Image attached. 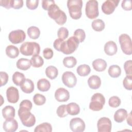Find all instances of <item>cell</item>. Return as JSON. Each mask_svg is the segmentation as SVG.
<instances>
[{
    "label": "cell",
    "mask_w": 132,
    "mask_h": 132,
    "mask_svg": "<svg viewBox=\"0 0 132 132\" xmlns=\"http://www.w3.org/2000/svg\"><path fill=\"white\" fill-rule=\"evenodd\" d=\"M108 73L109 76L112 78H117L121 74V69L118 65H111L109 67Z\"/></svg>",
    "instance_id": "cell-27"
},
{
    "label": "cell",
    "mask_w": 132,
    "mask_h": 132,
    "mask_svg": "<svg viewBox=\"0 0 132 132\" xmlns=\"http://www.w3.org/2000/svg\"><path fill=\"white\" fill-rule=\"evenodd\" d=\"M55 99L59 102H64L69 100L70 98L69 92L63 88L57 89L55 92Z\"/></svg>",
    "instance_id": "cell-16"
},
{
    "label": "cell",
    "mask_w": 132,
    "mask_h": 132,
    "mask_svg": "<svg viewBox=\"0 0 132 132\" xmlns=\"http://www.w3.org/2000/svg\"><path fill=\"white\" fill-rule=\"evenodd\" d=\"M127 122L128 124L130 126H131V112H130L128 114H127Z\"/></svg>",
    "instance_id": "cell-51"
},
{
    "label": "cell",
    "mask_w": 132,
    "mask_h": 132,
    "mask_svg": "<svg viewBox=\"0 0 132 132\" xmlns=\"http://www.w3.org/2000/svg\"><path fill=\"white\" fill-rule=\"evenodd\" d=\"M81 0H68L67 7L70 16L74 19L78 20L81 16V9L82 7Z\"/></svg>",
    "instance_id": "cell-3"
},
{
    "label": "cell",
    "mask_w": 132,
    "mask_h": 132,
    "mask_svg": "<svg viewBox=\"0 0 132 132\" xmlns=\"http://www.w3.org/2000/svg\"><path fill=\"white\" fill-rule=\"evenodd\" d=\"M97 130L98 132H110L112 123L111 120L107 117H102L97 123Z\"/></svg>",
    "instance_id": "cell-11"
},
{
    "label": "cell",
    "mask_w": 132,
    "mask_h": 132,
    "mask_svg": "<svg viewBox=\"0 0 132 132\" xmlns=\"http://www.w3.org/2000/svg\"><path fill=\"white\" fill-rule=\"evenodd\" d=\"M93 69L97 72H102L105 70L107 68V62L103 59L98 58L92 62Z\"/></svg>",
    "instance_id": "cell-20"
},
{
    "label": "cell",
    "mask_w": 132,
    "mask_h": 132,
    "mask_svg": "<svg viewBox=\"0 0 132 132\" xmlns=\"http://www.w3.org/2000/svg\"><path fill=\"white\" fill-rule=\"evenodd\" d=\"M33 101L36 105L41 106L45 104L46 102V98L42 94L36 93L33 97Z\"/></svg>",
    "instance_id": "cell-36"
},
{
    "label": "cell",
    "mask_w": 132,
    "mask_h": 132,
    "mask_svg": "<svg viewBox=\"0 0 132 132\" xmlns=\"http://www.w3.org/2000/svg\"><path fill=\"white\" fill-rule=\"evenodd\" d=\"M25 77L23 73L19 72H15L12 77L13 82L16 86H20L25 79Z\"/></svg>",
    "instance_id": "cell-30"
},
{
    "label": "cell",
    "mask_w": 132,
    "mask_h": 132,
    "mask_svg": "<svg viewBox=\"0 0 132 132\" xmlns=\"http://www.w3.org/2000/svg\"><path fill=\"white\" fill-rule=\"evenodd\" d=\"M0 4L1 6L6 9H10L11 7V0H1Z\"/></svg>",
    "instance_id": "cell-50"
},
{
    "label": "cell",
    "mask_w": 132,
    "mask_h": 132,
    "mask_svg": "<svg viewBox=\"0 0 132 132\" xmlns=\"http://www.w3.org/2000/svg\"><path fill=\"white\" fill-rule=\"evenodd\" d=\"M127 116L126 110L120 108L117 110L114 114V120L117 123H121L124 121Z\"/></svg>",
    "instance_id": "cell-21"
},
{
    "label": "cell",
    "mask_w": 132,
    "mask_h": 132,
    "mask_svg": "<svg viewBox=\"0 0 132 132\" xmlns=\"http://www.w3.org/2000/svg\"><path fill=\"white\" fill-rule=\"evenodd\" d=\"M98 4L96 0H89L86 4L85 12L87 16L90 19L96 18L99 15Z\"/></svg>",
    "instance_id": "cell-7"
},
{
    "label": "cell",
    "mask_w": 132,
    "mask_h": 132,
    "mask_svg": "<svg viewBox=\"0 0 132 132\" xmlns=\"http://www.w3.org/2000/svg\"><path fill=\"white\" fill-rule=\"evenodd\" d=\"M45 74L51 79H54L57 77L58 74L57 69L53 65L47 67L45 69Z\"/></svg>",
    "instance_id": "cell-29"
},
{
    "label": "cell",
    "mask_w": 132,
    "mask_h": 132,
    "mask_svg": "<svg viewBox=\"0 0 132 132\" xmlns=\"http://www.w3.org/2000/svg\"><path fill=\"white\" fill-rule=\"evenodd\" d=\"M91 26L93 30L96 31H101L105 28V23L101 19H96L92 21Z\"/></svg>",
    "instance_id": "cell-33"
},
{
    "label": "cell",
    "mask_w": 132,
    "mask_h": 132,
    "mask_svg": "<svg viewBox=\"0 0 132 132\" xmlns=\"http://www.w3.org/2000/svg\"><path fill=\"white\" fill-rule=\"evenodd\" d=\"M123 85L126 89L131 90L132 89V76L126 75L123 79Z\"/></svg>",
    "instance_id": "cell-41"
},
{
    "label": "cell",
    "mask_w": 132,
    "mask_h": 132,
    "mask_svg": "<svg viewBox=\"0 0 132 132\" xmlns=\"http://www.w3.org/2000/svg\"><path fill=\"white\" fill-rule=\"evenodd\" d=\"M67 110L68 114L71 116L78 114L80 112V107L76 103H70L67 105Z\"/></svg>",
    "instance_id": "cell-26"
},
{
    "label": "cell",
    "mask_w": 132,
    "mask_h": 132,
    "mask_svg": "<svg viewBox=\"0 0 132 132\" xmlns=\"http://www.w3.org/2000/svg\"><path fill=\"white\" fill-rule=\"evenodd\" d=\"M0 77H1V86L2 87L4 85H5L8 81V78L9 76L8 74L3 71L0 72Z\"/></svg>",
    "instance_id": "cell-44"
},
{
    "label": "cell",
    "mask_w": 132,
    "mask_h": 132,
    "mask_svg": "<svg viewBox=\"0 0 132 132\" xmlns=\"http://www.w3.org/2000/svg\"><path fill=\"white\" fill-rule=\"evenodd\" d=\"M119 41L122 52L126 55H130L132 54V45L130 36L126 34H121L119 37Z\"/></svg>",
    "instance_id": "cell-8"
},
{
    "label": "cell",
    "mask_w": 132,
    "mask_h": 132,
    "mask_svg": "<svg viewBox=\"0 0 132 132\" xmlns=\"http://www.w3.org/2000/svg\"><path fill=\"white\" fill-rule=\"evenodd\" d=\"M3 127L6 132H14L18 128V123L14 118L7 119L4 122Z\"/></svg>",
    "instance_id": "cell-15"
},
{
    "label": "cell",
    "mask_w": 132,
    "mask_h": 132,
    "mask_svg": "<svg viewBox=\"0 0 132 132\" xmlns=\"http://www.w3.org/2000/svg\"><path fill=\"white\" fill-rule=\"evenodd\" d=\"M29 108L20 106L18 110V115L23 125L26 127L33 126L36 123V118L30 111Z\"/></svg>",
    "instance_id": "cell-1"
},
{
    "label": "cell",
    "mask_w": 132,
    "mask_h": 132,
    "mask_svg": "<svg viewBox=\"0 0 132 132\" xmlns=\"http://www.w3.org/2000/svg\"><path fill=\"white\" fill-rule=\"evenodd\" d=\"M88 84L91 89H97L101 85V78L97 75H92L88 79Z\"/></svg>",
    "instance_id": "cell-19"
},
{
    "label": "cell",
    "mask_w": 132,
    "mask_h": 132,
    "mask_svg": "<svg viewBox=\"0 0 132 132\" xmlns=\"http://www.w3.org/2000/svg\"><path fill=\"white\" fill-rule=\"evenodd\" d=\"M121 6L125 10H130L132 9L131 0H123L122 2Z\"/></svg>",
    "instance_id": "cell-47"
},
{
    "label": "cell",
    "mask_w": 132,
    "mask_h": 132,
    "mask_svg": "<svg viewBox=\"0 0 132 132\" xmlns=\"http://www.w3.org/2000/svg\"><path fill=\"white\" fill-rule=\"evenodd\" d=\"M54 4H55L54 1L43 0L42 1V7L44 10L48 11L50 7Z\"/></svg>",
    "instance_id": "cell-48"
},
{
    "label": "cell",
    "mask_w": 132,
    "mask_h": 132,
    "mask_svg": "<svg viewBox=\"0 0 132 132\" xmlns=\"http://www.w3.org/2000/svg\"><path fill=\"white\" fill-rule=\"evenodd\" d=\"M37 88L42 92L47 91L51 87V84L50 81L45 78L40 79L37 82Z\"/></svg>",
    "instance_id": "cell-24"
},
{
    "label": "cell",
    "mask_w": 132,
    "mask_h": 132,
    "mask_svg": "<svg viewBox=\"0 0 132 132\" xmlns=\"http://www.w3.org/2000/svg\"><path fill=\"white\" fill-rule=\"evenodd\" d=\"M77 74L80 76L88 75L91 72V68L88 64H83L79 65L76 69Z\"/></svg>",
    "instance_id": "cell-28"
},
{
    "label": "cell",
    "mask_w": 132,
    "mask_h": 132,
    "mask_svg": "<svg viewBox=\"0 0 132 132\" xmlns=\"http://www.w3.org/2000/svg\"><path fill=\"white\" fill-rule=\"evenodd\" d=\"M84 121L79 118H74L70 122V128L74 132H82L85 129Z\"/></svg>",
    "instance_id": "cell-12"
},
{
    "label": "cell",
    "mask_w": 132,
    "mask_h": 132,
    "mask_svg": "<svg viewBox=\"0 0 132 132\" xmlns=\"http://www.w3.org/2000/svg\"><path fill=\"white\" fill-rule=\"evenodd\" d=\"M31 63L30 60L26 58H20L19 59L16 63V67L21 70L26 71L29 69L31 67Z\"/></svg>",
    "instance_id": "cell-22"
},
{
    "label": "cell",
    "mask_w": 132,
    "mask_h": 132,
    "mask_svg": "<svg viewBox=\"0 0 132 132\" xmlns=\"http://www.w3.org/2000/svg\"><path fill=\"white\" fill-rule=\"evenodd\" d=\"M27 7L30 10L36 9L39 4L38 0H27L26 2Z\"/></svg>",
    "instance_id": "cell-43"
},
{
    "label": "cell",
    "mask_w": 132,
    "mask_h": 132,
    "mask_svg": "<svg viewBox=\"0 0 132 132\" xmlns=\"http://www.w3.org/2000/svg\"><path fill=\"white\" fill-rule=\"evenodd\" d=\"M9 41L13 44H19L23 42L26 38L25 32L21 29L11 31L8 36Z\"/></svg>",
    "instance_id": "cell-9"
},
{
    "label": "cell",
    "mask_w": 132,
    "mask_h": 132,
    "mask_svg": "<svg viewBox=\"0 0 132 132\" xmlns=\"http://www.w3.org/2000/svg\"><path fill=\"white\" fill-rule=\"evenodd\" d=\"M2 115L4 119L14 118L15 117V109L11 106H6L2 109Z\"/></svg>",
    "instance_id": "cell-23"
},
{
    "label": "cell",
    "mask_w": 132,
    "mask_h": 132,
    "mask_svg": "<svg viewBox=\"0 0 132 132\" xmlns=\"http://www.w3.org/2000/svg\"><path fill=\"white\" fill-rule=\"evenodd\" d=\"M53 51L50 48H45L43 51V57L46 59H50L53 56Z\"/></svg>",
    "instance_id": "cell-45"
},
{
    "label": "cell",
    "mask_w": 132,
    "mask_h": 132,
    "mask_svg": "<svg viewBox=\"0 0 132 132\" xmlns=\"http://www.w3.org/2000/svg\"><path fill=\"white\" fill-rule=\"evenodd\" d=\"M57 36L59 38L64 40L67 38L69 36V31L68 29L64 27L59 28L57 31Z\"/></svg>",
    "instance_id": "cell-40"
},
{
    "label": "cell",
    "mask_w": 132,
    "mask_h": 132,
    "mask_svg": "<svg viewBox=\"0 0 132 132\" xmlns=\"http://www.w3.org/2000/svg\"><path fill=\"white\" fill-rule=\"evenodd\" d=\"M79 43L78 40L75 37L72 36L62 43L60 47V52L66 55L71 54L77 48Z\"/></svg>",
    "instance_id": "cell-5"
},
{
    "label": "cell",
    "mask_w": 132,
    "mask_h": 132,
    "mask_svg": "<svg viewBox=\"0 0 132 132\" xmlns=\"http://www.w3.org/2000/svg\"><path fill=\"white\" fill-rule=\"evenodd\" d=\"M20 51L21 53L25 56L38 55L40 52V46L35 42H26L21 45Z\"/></svg>",
    "instance_id": "cell-4"
},
{
    "label": "cell",
    "mask_w": 132,
    "mask_h": 132,
    "mask_svg": "<svg viewBox=\"0 0 132 132\" xmlns=\"http://www.w3.org/2000/svg\"><path fill=\"white\" fill-rule=\"evenodd\" d=\"M6 54L10 58H15L19 55V51L17 47L9 45L6 48Z\"/></svg>",
    "instance_id": "cell-25"
},
{
    "label": "cell",
    "mask_w": 132,
    "mask_h": 132,
    "mask_svg": "<svg viewBox=\"0 0 132 132\" xmlns=\"http://www.w3.org/2000/svg\"><path fill=\"white\" fill-rule=\"evenodd\" d=\"M132 61L131 60H127L124 64V69L127 75L132 76Z\"/></svg>",
    "instance_id": "cell-42"
},
{
    "label": "cell",
    "mask_w": 132,
    "mask_h": 132,
    "mask_svg": "<svg viewBox=\"0 0 132 132\" xmlns=\"http://www.w3.org/2000/svg\"><path fill=\"white\" fill-rule=\"evenodd\" d=\"M27 34L31 39H37L40 35V30L38 27L32 26L27 29Z\"/></svg>",
    "instance_id": "cell-32"
},
{
    "label": "cell",
    "mask_w": 132,
    "mask_h": 132,
    "mask_svg": "<svg viewBox=\"0 0 132 132\" xmlns=\"http://www.w3.org/2000/svg\"><path fill=\"white\" fill-rule=\"evenodd\" d=\"M31 65L34 68H39L43 65L44 60L42 57L39 55L32 56L30 59Z\"/></svg>",
    "instance_id": "cell-34"
},
{
    "label": "cell",
    "mask_w": 132,
    "mask_h": 132,
    "mask_svg": "<svg viewBox=\"0 0 132 132\" xmlns=\"http://www.w3.org/2000/svg\"><path fill=\"white\" fill-rule=\"evenodd\" d=\"M47 13L51 18L60 25H63L67 21V16L65 12L60 10L59 7L55 4L50 7Z\"/></svg>",
    "instance_id": "cell-2"
},
{
    "label": "cell",
    "mask_w": 132,
    "mask_h": 132,
    "mask_svg": "<svg viewBox=\"0 0 132 132\" xmlns=\"http://www.w3.org/2000/svg\"><path fill=\"white\" fill-rule=\"evenodd\" d=\"M119 3V0H107L103 3L102 10L106 14H110L113 12Z\"/></svg>",
    "instance_id": "cell-13"
},
{
    "label": "cell",
    "mask_w": 132,
    "mask_h": 132,
    "mask_svg": "<svg viewBox=\"0 0 132 132\" xmlns=\"http://www.w3.org/2000/svg\"><path fill=\"white\" fill-rule=\"evenodd\" d=\"M23 6V1L22 0H11V7L19 9L22 8Z\"/></svg>",
    "instance_id": "cell-46"
},
{
    "label": "cell",
    "mask_w": 132,
    "mask_h": 132,
    "mask_svg": "<svg viewBox=\"0 0 132 132\" xmlns=\"http://www.w3.org/2000/svg\"><path fill=\"white\" fill-rule=\"evenodd\" d=\"M56 113L60 118H64L67 116L68 113L67 110V105L64 104L60 105L57 109Z\"/></svg>",
    "instance_id": "cell-38"
},
{
    "label": "cell",
    "mask_w": 132,
    "mask_h": 132,
    "mask_svg": "<svg viewBox=\"0 0 132 132\" xmlns=\"http://www.w3.org/2000/svg\"><path fill=\"white\" fill-rule=\"evenodd\" d=\"M7 101L10 103H16L19 100V93L18 89L13 86L9 87L6 90Z\"/></svg>",
    "instance_id": "cell-14"
},
{
    "label": "cell",
    "mask_w": 132,
    "mask_h": 132,
    "mask_svg": "<svg viewBox=\"0 0 132 132\" xmlns=\"http://www.w3.org/2000/svg\"><path fill=\"white\" fill-rule=\"evenodd\" d=\"M34 84L30 79H25L20 85L22 91L25 93H30L34 90Z\"/></svg>",
    "instance_id": "cell-18"
},
{
    "label": "cell",
    "mask_w": 132,
    "mask_h": 132,
    "mask_svg": "<svg viewBox=\"0 0 132 132\" xmlns=\"http://www.w3.org/2000/svg\"><path fill=\"white\" fill-rule=\"evenodd\" d=\"M63 41V40L60 38L56 39L53 43V46L55 49L58 51L60 52V47Z\"/></svg>",
    "instance_id": "cell-49"
},
{
    "label": "cell",
    "mask_w": 132,
    "mask_h": 132,
    "mask_svg": "<svg viewBox=\"0 0 132 132\" xmlns=\"http://www.w3.org/2000/svg\"><path fill=\"white\" fill-rule=\"evenodd\" d=\"M104 50L107 55L113 56L117 53L118 51L117 44L113 41H108L104 45Z\"/></svg>",
    "instance_id": "cell-17"
},
{
    "label": "cell",
    "mask_w": 132,
    "mask_h": 132,
    "mask_svg": "<svg viewBox=\"0 0 132 132\" xmlns=\"http://www.w3.org/2000/svg\"><path fill=\"white\" fill-rule=\"evenodd\" d=\"M52 131V126L50 123L44 122L37 125L35 129V132H51Z\"/></svg>",
    "instance_id": "cell-31"
},
{
    "label": "cell",
    "mask_w": 132,
    "mask_h": 132,
    "mask_svg": "<svg viewBox=\"0 0 132 132\" xmlns=\"http://www.w3.org/2000/svg\"><path fill=\"white\" fill-rule=\"evenodd\" d=\"M62 81L63 84L68 88H73L76 85L77 78L73 72L66 71L62 74Z\"/></svg>",
    "instance_id": "cell-10"
},
{
    "label": "cell",
    "mask_w": 132,
    "mask_h": 132,
    "mask_svg": "<svg viewBox=\"0 0 132 132\" xmlns=\"http://www.w3.org/2000/svg\"><path fill=\"white\" fill-rule=\"evenodd\" d=\"M109 106L112 108H117L121 104V100L117 96H112L110 97L108 101Z\"/></svg>",
    "instance_id": "cell-37"
},
{
    "label": "cell",
    "mask_w": 132,
    "mask_h": 132,
    "mask_svg": "<svg viewBox=\"0 0 132 132\" xmlns=\"http://www.w3.org/2000/svg\"><path fill=\"white\" fill-rule=\"evenodd\" d=\"M74 36L75 37L79 42H82L85 39L86 34L85 31L82 29H77L74 32Z\"/></svg>",
    "instance_id": "cell-39"
},
{
    "label": "cell",
    "mask_w": 132,
    "mask_h": 132,
    "mask_svg": "<svg viewBox=\"0 0 132 132\" xmlns=\"http://www.w3.org/2000/svg\"><path fill=\"white\" fill-rule=\"evenodd\" d=\"M105 103V98L104 95L100 93H96L91 97L89 108L93 111H100L103 109Z\"/></svg>",
    "instance_id": "cell-6"
},
{
    "label": "cell",
    "mask_w": 132,
    "mask_h": 132,
    "mask_svg": "<svg viewBox=\"0 0 132 132\" xmlns=\"http://www.w3.org/2000/svg\"><path fill=\"white\" fill-rule=\"evenodd\" d=\"M63 64L67 68H72L77 64V60L73 56L66 57L63 59Z\"/></svg>",
    "instance_id": "cell-35"
}]
</instances>
